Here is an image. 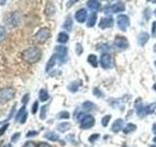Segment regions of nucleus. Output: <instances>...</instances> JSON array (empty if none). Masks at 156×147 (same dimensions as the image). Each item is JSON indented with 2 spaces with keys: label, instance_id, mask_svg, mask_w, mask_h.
I'll list each match as a JSON object with an SVG mask.
<instances>
[{
  "label": "nucleus",
  "instance_id": "1",
  "mask_svg": "<svg viewBox=\"0 0 156 147\" xmlns=\"http://www.w3.org/2000/svg\"><path fill=\"white\" fill-rule=\"evenodd\" d=\"M41 56H42V52L40 49L36 46H32V47L26 49L22 54L23 61L28 64L37 63L41 59Z\"/></svg>",
  "mask_w": 156,
  "mask_h": 147
},
{
  "label": "nucleus",
  "instance_id": "2",
  "mask_svg": "<svg viewBox=\"0 0 156 147\" xmlns=\"http://www.w3.org/2000/svg\"><path fill=\"white\" fill-rule=\"evenodd\" d=\"M15 94H16V92H15L14 88L12 87L1 88L0 89V105H4L11 100H13Z\"/></svg>",
  "mask_w": 156,
  "mask_h": 147
},
{
  "label": "nucleus",
  "instance_id": "3",
  "mask_svg": "<svg viewBox=\"0 0 156 147\" xmlns=\"http://www.w3.org/2000/svg\"><path fill=\"white\" fill-rule=\"evenodd\" d=\"M50 37H51L50 29L47 28H42L41 29H39L35 36H34L33 41L35 44H43V43H45Z\"/></svg>",
  "mask_w": 156,
  "mask_h": 147
},
{
  "label": "nucleus",
  "instance_id": "4",
  "mask_svg": "<svg viewBox=\"0 0 156 147\" xmlns=\"http://www.w3.org/2000/svg\"><path fill=\"white\" fill-rule=\"evenodd\" d=\"M117 24L118 28L121 29L122 32H126L128 27L130 26V19L126 15H119L117 17Z\"/></svg>",
  "mask_w": 156,
  "mask_h": 147
},
{
  "label": "nucleus",
  "instance_id": "5",
  "mask_svg": "<svg viewBox=\"0 0 156 147\" xmlns=\"http://www.w3.org/2000/svg\"><path fill=\"white\" fill-rule=\"evenodd\" d=\"M95 125V119L92 115H86L80 123V129L81 130H88Z\"/></svg>",
  "mask_w": 156,
  "mask_h": 147
},
{
  "label": "nucleus",
  "instance_id": "6",
  "mask_svg": "<svg viewBox=\"0 0 156 147\" xmlns=\"http://www.w3.org/2000/svg\"><path fill=\"white\" fill-rule=\"evenodd\" d=\"M101 66L104 69H111L112 68V57L108 53H104L101 56Z\"/></svg>",
  "mask_w": 156,
  "mask_h": 147
},
{
  "label": "nucleus",
  "instance_id": "7",
  "mask_svg": "<svg viewBox=\"0 0 156 147\" xmlns=\"http://www.w3.org/2000/svg\"><path fill=\"white\" fill-rule=\"evenodd\" d=\"M113 43H114V46L116 48L120 49V50H125V49H127L129 46L128 40H127V38L124 36H116Z\"/></svg>",
  "mask_w": 156,
  "mask_h": 147
},
{
  "label": "nucleus",
  "instance_id": "8",
  "mask_svg": "<svg viewBox=\"0 0 156 147\" xmlns=\"http://www.w3.org/2000/svg\"><path fill=\"white\" fill-rule=\"evenodd\" d=\"M55 51H56V55L57 57L60 59L62 62L63 59H66L67 56V48L63 45H58L55 47Z\"/></svg>",
  "mask_w": 156,
  "mask_h": 147
},
{
  "label": "nucleus",
  "instance_id": "9",
  "mask_svg": "<svg viewBox=\"0 0 156 147\" xmlns=\"http://www.w3.org/2000/svg\"><path fill=\"white\" fill-rule=\"evenodd\" d=\"M8 19L9 20H5V23L12 27L17 26L20 22V16L18 13H12V14L8 15Z\"/></svg>",
  "mask_w": 156,
  "mask_h": 147
},
{
  "label": "nucleus",
  "instance_id": "10",
  "mask_svg": "<svg viewBox=\"0 0 156 147\" xmlns=\"http://www.w3.org/2000/svg\"><path fill=\"white\" fill-rule=\"evenodd\" d=\"M114 24V21L112 18H102L101 20V22L99 24V27L101 28V29H105V28H112Z\"/></svg>",
  "mask_w": 156,
  "mask_h": 147
},
{
  "label": "nucleus",
  "instance_id": "11",
  "mask_svg": "<svg viewBox=\"0 0 156 147\" xmlns=\"http://www.w3.org/2000/svg\"><path fill=\"white\" fill-rule=\"evenodd\" d=\"M75 20L78 23H84L87 20V11L85 9H79L75 13Z\"/></svg>",
  "mask_w": 156,
  "mask_h": 147
},
{
  "label": "nucleus",
  "instance_id": "12",
  "mask_svg": "<svg viewBox=\"0 0 156 147\" xmlns=\"http://www.w3.org/2000/svg\"><path fill=\"white\" fill-rule=\"evenodd\" d=\"M135 107L136 109V114L140 118H143L145 116V112H144V106L143 105V102L140 99H138L135 103Z\"/></svg>",
  "mask_w": 156,
  "mask_h": 147
},
{
  "label": "nucleus",
  "instance_id": "13",
  "mask_svg": "<svg viewBox=\"0 0 156 147\" xmlns=\"http://www.w3.org/2000/svg\"><path fill=\"white\" fill-rule=\"evenodd\" d=\"M110 10L112 13H120L125 11V4L123 2H116L115 4L111 5Z\"/></svg>",
  "mask_w": 156,
  "mask_h": 147
},
{
  "label": "nucleus",
  "instance_id": "14",
  "mask_svg": "<svg viewBox=\"0 0 156 147\" xmlns=\"http://www.w3.org/2000/svg\"><path fill=\"white\" fill-rule=\"evenodd\" d=\"M123 126H124V121L122 119H117L113 124H112L111 130L113 132H118L119 130L123 129Z\"/></svg>",
  "mask_w": 156,
  "mask_h": 147
},
{
  "label": "nucleus",
  "instance_id": "15",
  "mask_svg": "<svg viewBox=\"0 0 156 147\" xmlns=\"http://www.w3.org/2000/svg\"><path fill=\"white\" fill-rule=\"evenodd\" d=\"M148 39H149V34L147 32H140L139 34V36H138V43H139V45L140 46H144V44L148 41Z\"/></svg>",
  "mask_w": 156,
  "mask_h": 147
},
{
  "label": "nucleus",
  "instance_id": "16",
  "mask_svg": "<svg viewBox=\"0 0 156 147\" xmlns=\"http://www.w3.org/2000/svg\"><path fill=\"white\" fill-rule=\"evenodd\" d=\"M57 55L56 54H54V55H52L51 56V58L49 59V61L47 62V64H46V69H45V71L46 72H50L52 69L55 67V65H56V62H57Z\"/></svg>",
  "mask_w": 156,
  "mask_h": 147
},
{
  "label": "nucleus",
  "instance_id": "17",
  "mask_svg": "<svg viewBox=\"0 0 156 147\" xmlns=\"http://www.w3.org/2000/svg\"><path fill=\"white\" fill-rule=\"evenodd\" d=\"M56 13V7L52 2H48L45 7V14L48 17H52Z\"/></svg>",
  "mask_w": 156,
  "mask_h": 147
},
{
  "label": "nucleus",
  "instance_id": "18",
  "mask_svg": "<svg viewBox=\"0 0 156 147\" xmlns=\"http://www.w3.org/2000/svg\"><path fill=\"white\" fill-rule=\"evenodd\" d=\"M87 6L90 10H92V11L96 12V11H98V10L100 9L101 3L99 1H96V0H90V1L87 2Z\"/></svg>",
  "mask_w": 156,
  "mask_h": 147
},
{
  "label": "nucleus",
  "instance_id": "19",
  "mask_svg": "<svg viewBox=\"0 0 156 147\" xmlns=\"http://www.w3.org/2000/svg\"><path fill=\"white\" fill-rule=\"evenodd\" d=\"M44 137L50 141H58V135L54 131H47L46 134H44Z\"/></svg>",
  "mask_w": 156,
  "mask_h": 147
},
{
  "label": "nucleus",
  "instance_id": "20",
  "mask_svg": "<svg viewBox=\"0 0 156 147\" xmlns=\"http://www.w3.org/2000/svg\"><path fill=\"white\" fill-rule=\"evenodd\" d=\"M70 126H71V125L68 122H62V123H61V124H58V130L61 132H66V130H68L70 129Z\"/></svg>",
  "mask_w": 156,
  "mask_h": 147
},
{
  "label": "nucleus",
  "instance_id": "21",
  "mask_svg": "<svg viewBox=\"0 0 156 147\" xmlns=\"http://www.w3.org/2000/svg\"><path fill=\"white\" fill-rule=\"evenodd\" d=\"M63 28L66 29V31L67 32H70L71 29H72V27H73V21H72V19L71 17H67L66 20L65 21V23H63Z\"/></svg>",
  "mask_w": 156,
  "mask_h": 147
},
{
  "label": "nucleus",
  "instance_id": "22",
  "mask_svg": "<svg viewBox=\"0 0 156 147\" xmlns=\"http://www.w3.org/2000/svg\"><path fill=\"white\" fill-rule=\"evenodd\" d=\"M68 39H69V36H68V34L66 32H60L58 36V43H66L68 41Z\"/></svg>",
  "mask_w": 156,
  "mask_h": 147
},
{
  "label": "nucleus",
  "instance_id": "23",
  "mask_svg": "<svg viewBox=\"0 0 156 147\" xmlns=\"http://www.w3.org/2000/svg\"><path fill=\"white\" fill-rule=\"evenodd\" d=\"M96 21H97V14L96 13H93L90 15V17L88 18V21H87V27L88 28H92L94 27L96 24Z\"/></svg>",
  "mask_w": 156,
  "mask_h": 147
},
{
  "label": "nucleus",
  "instance_id": "24",
  "mask_svg": "<svg viewBox=\"0 0 156 147\" xmlns=\"http://www.w3.org/2000/svg\"><path fill=\"white\" fill-rule=\"evenodd\" d=\"M82 108L87 112H91L95 109V104L91 101H85L82 104Z\"/></svg>",
  "mask_w": 156,
  "mask_h": 147
},
{
  "label": "nucleus",
  "instance_id": "25",
  "mask_svg": "<svg viewBox=\"0 0 156 147\" xmlns=\"http://www.w3.org/2000/svg\"><path fill=\"white\" fill-rule=\"evenodd\" d=\"M87 61H88V63H89L92 67H94V68L98 67V58H97L96 55H94V54H91V55L88 56Z\"/></svg>",
  "mask_w": 156,
  "mask_h": 147
},
{
  "label": "nucleus",
  "instance_id": "26",
  "mask_svg": "<svg viewBox=\"0 0 156 147\" xmlns=\"http://www.w3.org/2000/svg\"><path fill=\"white\" fill-rule=\"evenodd\" d=\"M27 114V109H26V105H23L21 109L19 110V112L17 113L16 117H15V120H16V122H19L21 121L22 118Z\"/></svg>",
  "mask_w": 156,
  "mask_h": 147
},
{
  "label": "nucleus",
  "instance_id": "27",
  "mask_svg": "<svg viewBox=\"0 0 156 147\" xmlns=\"http://www.w3.org/2000/svg\"><path fill=\"white\" fill-rule=\"evenodd\" d=\"M156 110V103H151V104L144 106V112H145V116L146 115H150Z\"/></svg>",
  "mask_w": 156,
  "mask_h": 147
},
{
  "label": "nucleus",
  "instance_id": "28",
  "mask_svg": "<svg viewBox=\"0 0 156 147\" xmlns=\"http://www.w3.org/2000/svg\"><path fill=\"white\" fill-rule=\"evenodd\" d=\"M39 99L41 102H45L49 99V93L46 89H41L39 91Z\"/></svg>",
  "mask_w": 156,
  "mask_h": 147
},
{
  "label": "nucleus",
  "instance_id": "29",
  "mask_svg": "<svg viewBox=\"0 0 156 147\" xmlns=\"http://www.w3.org/2000/svg\"><path fill=\"white\" fill-rule=\"evenodd\" d=\"M136 130V126L134 125V124H128L124 129V134H131V132H133Z\"/></svg>",
  "mask_w": 156,
  "mask_h": 147
},
{
  "label": "nucleus",
  "instance_id": "30",
  "mask_svg": "<svg viewBox=\"0 0 156 147\" xmlns=\"http://www.w3.org/2000/svg\"><path fill=\"white\" fill-rule=\"evenodd\" d=\"M47 109H48V106L47 105H43L40 109V119L41 120H45L46 119V116H47Z\"/></svg>",
  "mask_w": 156,
  "mask_h": 147
},
{
  "label": "nucleus",
  "instance_id": "31",
  "mask_svg": "<svg viewBox=\"0 0 156 147\" xmlns=\"http://www.w3.org/2000/svg\"><path fill=\"white\" fill-rule=\"evenodd\" d=\"M78 87H79V83H77L76 81H72L69 85H68V89L71 92H76L78 90Z\"/></svg>",
  "mask_w": 156,
  "mask_h": 147
},
{
  "label": "nucleus",
  "instance_id": "32",
  "mask_svg": "<svg viewBox=\"0 0 156 147\" xmlns=\"http://www.w3.org/2000/svg\"><path fill=\"white\" fill-rule=\"evenodd\" d=\"M6 36H7L6 29H5L4 27L0 26V43H2L5 40V38H6Z\"/></svg>",
  "mask_w": 156,
  "mask_h": 147
},
{
  "label": "nucleus",
  "instance_id": "33",
  "mask_svg": "<svg viewBox=\"0 0 156 147\" xmlns=\"http://www.w3.org/2000/svg\"><path fill=\"white\" fill-rule=\"evenodd\" d=\"M69 113H68L67 111H62L61 113H58V119H69Z\"/></svg>",
  "mask_w": 156,
  "mask_h": 147
},
{
  "label": "nucleus",
  "instance_id": "34",
  "mask_svg": "<svg viewBox=\"0 0 156 147\" xmlns=\"http://www.w3.org/2000/svg\"><path fill=\"white\" fill-rule=\"evenodd\" d=\"M110 119H111V116H110V115H106V116H105V117L101 119V125L104 126H107V125H108V122H109Z\"/></svg>",
  "mask_w": 156,
  "mask_h": 147
},
{
  "label": "nucleus",
  "instance_id": "35",
  "mask_svg": "<svg viewBox=\"0 0 156 147\" xmlns=\"http://www.w3.org/2000/svg\"><path fill=\"white\" fill-rule=\"evenodd\" d=\"M20 136H21V134H20V132H16V134H14L12 135V138H11L12 142H17L19 140V138H20Z\"/></svg>",
  "mask_w": 156,
  "mask_h": 147
},
{
  "label": "nucleus",
  "instance_id": "36",
  "mask_svg": "<svg viewBox=\"0 0 156 147\" xmlns=\"http://www.w3.org/2000/svg\"><path fill=\"white\" fill-rule=\"evenodd\" d=\"M82 51H83L82 45H81L80 43H77V44H76V53H77V55H81V54H82Z\"/></svg>",
  "mask_w": 156,
  "mask_h": 147
},
{
  "label": "nucleus",
  "instance_id": "37",
  "mask_svg": "<svg viewBox=\"0 0 156 147\" xmlns=\"http://www.w3.org/2000/svg\"><path fill=\"white\" fill-rule=\"evenodd\" d=\"M93 94L97 97H101L102 96V93L101 91L99 89V88H94V91H93Z\"/></svg>",
  "mask_w": 156,
  "mask_h": 147
},
{
  "label": "nucleus",
  "instance_id": "38",
  "mask_svg": "<svg viewBox=\"0 0 156 147\" xmlns=\"http://www.w3.org/2000/svg\"><path fill=\"white\" fill-rule=\"evenodd\" d=\"M37 110H38V102L35 101L33 103V105H32V109H31L32 114H35V113L37 112Z\"/></svg>",
  "mask_w": 156,
  "mask_h": 147
},
{
  "label": "nucleus",
  "instance_id": "39",
  "mask_svg": "<svg viewBox=\"0 0 156 147\" xmlns=\"http://www.w3.org/2000/svg\"><path fill=\"white\" fill-rule=\"evenodd\" d=\"M23 147H37V146L35 145V143H34L33 141H27L24 143V145Z\"/></svg>",
  "mask_w": 156,
  "mask_h": 147
},
{
  "label": "nucleus",
  "instance_id": "40",
  "mask_svg": "<svg viewBox=\"0 0 156 147\" xmlns=\"http://www.w3.org/2000/svg\"><path fill=\"white\" fill-rule=\"evenodd\" d=\"M99 137H100V134H93V135H91V137L89 138V141H90V142H92V143H93V142L95 141V139L97 140L98 138H99Z\"/></svg>",
  "mask_w": 156,
  "mask_h": 147
},
{
  "label": "nucleus",
  "instance_id": "41",
  "mask_svg": "<svg viewBox=\"0 0 156 147\" xmlns=\"http://www.w3.org/2000/svg\"><path fill=\"white\" fill-rule=\"evenodd\" d=\"M151 32H152V36H156V21L152 23V29H151Z\"/></svg>",
  "mask_w": 156,
  "mask_h": 147
},
{
  "label": "nucleus",
  "instance_id": "42",
  "mask_svg": "<svg viewBox=\"0 0 156 147\" xmlns=\"http://www.w3.org/2000/svg\"><path fill=\"white\" fill-rule=\"evenodd\" d=\"M8 126H9V124H5L1 129H0V135H2L5 131H6V129H8Z\"/></svg>",
  "mask_w": 156,
  "mask_h": 147
},
{
  "label": "nucleus",
  "instance_id": "43",
  "mask_svg": "<svg viewBox=\"0 0 156 147\" xmlns=\"http://www.w3.org/2000/svg\"><path fill=\"white\" fill-rule=\"evenodd\" d=\"M35 135H37V131H35V130H30L27 134V137H32Z\"/></svg>",
  "mask_w": 156,
  "mask_h": 147
},
{
  "label": "nucleus",
  "instance_id": "44",
  "mask_svg": "<svg viewBox=\"0 0 156 147\" xmlns=\"http://www.w3.org/2000/svg\"><path fill=\"white\" fill-rule=\"evenodd\" d=\"M28 97H29L28 94H26V95H24V96L23 97L22 102H23V105H26L27 103V101H28Z\"/></svg>",
  "mask_w": 156,
  "mask_h": 147
},
{
  "label": "nucleus",
  "instance_id": "45",
  "mask_svg": "<svg viewBox=\"0 0 156 147\" xmlns=\"http://www.w3.org/2000/svg\"><path fill=\"white\" fill-rule=\"evenodd\" d=\"M37 147H51V145H50V144H48V143H46V142H40V143L38 144Z\"/></svg>",
  "mask_w": 156,
  "mask_h": 147
},
{
  "label": "nucleus",
  "instance_id": "46",
  "mask_svg": "<svg viewBox=\"0 0 156 147\" xmlns=\"http://www.w3.org/2000/svg\"><path fill=\"white\" fill-rule=\"evenodd\" d=\"M152 131L154 132V134H156V123H155V124L152 126Z\"/></svg>",
  "mask_w": 156,
  "mask_h": 147
},
{
  "label": "nucleus",
  "instance_id": "47",
  "mask_svg": "<svg viewBox=\"0 0 156 147\" xmlns=\"http://www.w3.org/2000/svg\"><path fill=\"white\" fill-rule=\"evenodd\" d=\"M3 147H12V146H11V144H9V143H8V144H5Z\"/></svg>",
  "mask_w": 156,
  "mask_h": 147
},
{
  "label": "nucleus",
  "instance_id": "48",
  "mask_svg": "<svg viewBox=\"0 0 156 147\" xmlns=\"http://www.w3.org/2000/svg\"><path fill=\"white\" fill-rule=\"evenodd\" d=\"M153 89H154V90L156 91V82H155V85H153Z\"/></svg>",
  "mask_w": 156,
  "mask_h": 147
},
{
  "label": "nucleus",
  "instance_id": "49",
  "mask_svg": "<svg viewBox=\"0 0 156 147\" xmlns=\"http://www.w3.org/2000/svg\"><path fill=\"white\" fill-rule=\"evenodd\" d=\"M153 141H154V142H155V143H156V136H155V137H154V138H153Z\"/></svg>",
  "mask_w": 156,
  "mask_h": 147
},
{
  "label": "nucleus",
  "instance_id": "50",
  "mask_svg": "<svg viewBox=\"0 0 156 147\" xmlns=\"http://www.w3.org/2000/svg\"><path fill=\"white\" fill-rule=\"evenodd\" d=\"M150 147H156V145H151Z\"/></svg>",
  "mask_w": 156,
  "mask_h": 147
},
{
  "label": "nucleus",
  "instance_id": "51",
  "mask_svg": "<svg viewBox=\"0 0 156 147\" xmlns=\"http://www.w3.org/2000/svg\"><path fill=\"white\" fill-rule=\"evenodd\" d=\"M154 14H155V16H156V9H155V11H154Z\"/></svg>",
  "mask_w": 156,
  "mask_h": 147
},
{
  "label": "nucleus",
  "instance_id": "52",
  "mask_svg": "<svg viewBox=\"0 0 156 147\" xmlns=\"http://www.w3.org/2000/svg\"><path fill=\"white\" fill-rule=\"evenodd\" d=\"M155 66H156V62H155Z\"/></svg>",
  "mask_w": 156,
  "mask_h": 147
}]
</instances>
